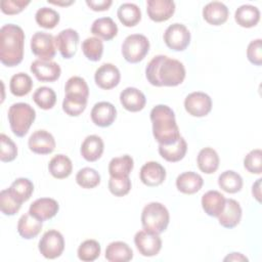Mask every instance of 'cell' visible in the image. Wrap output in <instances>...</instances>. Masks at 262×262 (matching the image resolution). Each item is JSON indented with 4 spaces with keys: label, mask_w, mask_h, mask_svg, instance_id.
Instances as JSON below:
<instances>
[{
    "label": "cell",
    "mask_w": 262,
    "mask_h": 262,
    "mask_svg": "<svg viewBox=\"0 0 262 262\" xmlns=\"http://www.w3.org/2000/svg\"><path fill=\"white\" fill-rule=\"evenodd\" d=\"M147 81L157 87L177 86L185 79V68L177 59L166 55H157L147 63L145 69Z\"/></svg>",
    "instance_id": "cell-1"
},
{
    "label": "cell",
    "mask_w": 262,
    "mask_h": 262,
    "mask_svg": "<svg viewBox=\"0 0 262 262\" xmlns=\"http://www.w3.org/2000/svg\"><path fill=\"white\" fill-rule=\"evenodd\" d=\"M25 33L13 24H6L0 29V61L6 67H15L24 58Z\"/></svg>",
    "instance_id": "cell-2"
},
{
    "label": "cell",
    "mask_w": 262,
    "mask_h": 262,
    "mask_svg": "<svg viewBox=\"0 0 262 262\" xmlns=\"http://www.w3.org/2000/svg\"><path fill=\"white\" fill-rule=\"evenodd\" d=\"M152 134L159 144L168 145L180 138L179 128L176 124L175 114L166 104H158L150 112Z\"/></svg>",
    "instance_id": "cell-3"
},
{
    "label": "cell",
    "mask_w": 262,
    "mask_h": 262,
    "mask_svg": "<svg viewBox=\"0 0 262 262\" xmlns=\"http://www.w3.org/2000/svg\"><path fill=\"white\" fill-rule=\"evenodd\" d=\"M36 119L35 110L25 102L13 103L8 110V122L12 133L24 137Z\"/></svg>",
    "instance_id": "cell-4"
},
{
    "label": "cell",
    "mask_w": 262,
    "mask_h": 262,
    "mask_svg": "<svg viewBox=\"0 0 262 262\" xmlns=\"http://www.w3.org/2000/svg\"><path fill=\"white\" fill-rule=\"evenodd\" d=\"M169 220V211L163 204L158 202L147 204L141 213V224L143 229L159 234L167 229Z\"/></svg>",
    "instance_id": "cell-5"
},
{
    "label": "cell",
    "mask_w": 262,
    "mask_h": 262,
    "mask_svg": "<svg viewBox=\"0 0 262 262\" xmlns=\"http://www.w3.org/2000/svg\"><path fill=\"white\" fill-rule=\"evenodd\" d=\"M149 50L148 39L141 34H132L125 38L122 44L123 57L130 63L141 61Z\"/></svg>",
    "instance_id": "cell-6"
},
{
    "label": "cell",
    "mask_w": 262,
    "mask_h": 262,
    "mask_svg": "<svg viewBox=\"0 0 262 262\" xmlns=\"http://www.w3.org/2000/svg\"><path fill=\"white\" fill-rule=\"evenodd\" d=\"M38 249L42 256L47 259H55L59 257L64 250V239L62 234L55 229H50L44 232L39 241Z\"/></svg>",
    "instance_id": "cell-7"
},
{
    "label": "cell",
    "mask_w": 262,
    "mask_h": 262,
    "mask_svg": "<svg viewBox=\"0 0 262 262\" xmlns=\"http://www.w3.org/2000/svg\"><path fill=\"white\" fill-rule=\"evenodd\" d=\"M164 42L174 51H183L190 43V33L184 25L172 24L164 33Z\"/></svg>",
    "instance_id": "cell-8"
},
{
    "label": "cell",
    "mask_w": 262,
    "mask_h": 262,
    "mask_svg": "<svg viewBox=\"0 0 262 262\" xmlns=\"http://www.w3.org/2000/svg\"><path fill=\"white\" fill-rule=\"evenodd\" d=\"M32 52L43 60H51L55 56V38L45 32H36L31 38Z\"/></svg>",
    "instance_id": "cell-9"
},
{
    "label": "cell",
    "mask_w": 262,
    "mask_h": 262,
    "mask_svg": "<svg viewBox=\"0 0 262 262\" xmlns=\"http://www.w3.org/2000/svg\"><path fill=\"white\" fill-rule=\"evenodd\" d=\"M134 244L138 252L145 257L156 256L162 249V239L159 233L145 229L136 232L134 236Z\"/></svg>",
    "instance_id": "cell-10"
},
{
    "label": "cell",
    "mask_w": 262,
    "mask_h": 262,
    "mask_svg": "<svg viewBox=\"0 0 262 262\" xmlns=\"http://www.w3.org/2000/svg\"><path fill=\"white\" fill-rule=\"evenodd\" d=\"M184 108L192 117H205L212 110V99L205 92H191L184 99Z\"/></svg>",
    "instance_id": "cell-11"
},
{
    "label": "cell",
    "mask_w": 262,
    "mask_h": 262,
    "mask_svg": "<svg viewBox=\"0 0 262 262\" xmlns=\"http://www.w3.org/2000/svg\"><path fill=\"white\" fill-rule=\"evenodd\" d=\"M31 72L41 82H54L61 74L59 64L52 60L36 59L31 63Z\"/></svg>",
    "instance_id": "cell-12"
},
{
    "label": "cell",
    "mask_w": 262,
    "mask_h": 262,
    "mask_svg": "<svg viewBox=\"0 0 262 262\" xmlns=\"http://www.w3.org/2000/svg\"><path fill=\"white\" fill-rule=\"evenodd\" d=\"M121 74L119 69L113 63L101 64L94 74L95 84L104 90H110L118 86L120 83Z\"/></svg>",
    "instance_id": "cell-13"
},
{
    "label": "cell",
    "mask_w": 262,
    "mask_h": 262,
    "mask_svg": "<svg viewBox=\"0 0 262 262\" xmlns=\"http://www.w3.org/2000/svg\"><path fill=\"white\" fill-rule=\"evenodd\" d=\"M79 44V34L74 29H66L55 37V46L63 58H72Z\"/></svg>",
    "instance_id": "cell-14"
},
{
    "label": "cell",
    "mask_w": 262,
    "mask_h": 262,
    "mask_svg": "<svg viewBox=\"0 0 262 262\" xmlns=\"http://www.w3.org/2000/svg\"><path fill=\"white\" fill-rule=\"evenodd\" d=\"M28 145L30 150L38 155L51 154L55 148V139L46 130H36L29 138Z\"/></svg>",
    "instance_id": "cell-15"
},
{
    "label": "cell",
    "mask_w": 262,
    "mask_h": 262,
    "mask_svg": "<svg viewBox=\"0 0 262 262\" xmlns=\"http://www.w3.org/2000/svg\"><path fill=\"white\" fill-rule=\"evenodd\" d=\"M148 17L156 21H166L175 12V3L172 0H148L146 2Z\"/></svg>",
    "instance_id": "cell-16"
},
{
    "label": "cell",
    "mask_w": 262,
    "mask_h": 262,
    "mask_svg": "<svg viewBox=\"0 0 262 262\" xmlns=\"http://www.w3.org/2000/svg\"><path fill=\"white\" fill-rule=\"evenodd\" d=\"M90 117L96 126L108 127L116 120L117 110L113 103L108 101H100L94 104Z\"/></svg>",
    "instance_id": "cell-17"
},
{
    "label": "cell",
    "mask_w": 262,
    "mask_h": 262,
    "mask_svg": "<svg viewBox=\"0 0 262 262\" xmlns=\"http://www.w3.org/2000/svg\"><path fill=\"white\" fill-rule=\"evenodd\" d=\"M59 210L58 203L50 198H41L34 201L29 209V213L42 222L53 218Z\"/></svg>",
    "instance_id": "cell-18"
},
{
    "label": "cell",
    "mask_w": 262,
    "mask_h": 262,
    "mask_svg": "<svg viewBox=\"0 0 262 262\" xmlns=\"http://www.w3.org/2000/svg\"><path fill=\"white\" fill-rule=\"evenodd\" d=\"M139 177L143 184L150 187L158 186L164 182L166 170L160 163L150 161L141 167Z\"/></svg>",
    "instance_id": "cell-19"
},
{
    "label": "cell",
    "mask_w": 262,
    "mask_h": 262,
    "mask_svg": "<svg viewBox=\"0 0 262 262\" xmlns=\"http://www.w3.org/2000/svg\"><path fill=\"white\" fill-rule=\"evenodd\" d=\"M120 101L125 110L136 113L143 110L146 103V98L139 89L135 87H127L121 92Z\"/></svg>",
    "instance_id": "cell-20"
},
{
    "label": "cell",
    "mask_w": 262,
    "mask_h": 262,
    "mask_svg": "<svg viewBox=\"0 0 262 262\" xmlns=\"http://www.w3.org/2000/svg\"><path fill=\"white\" fill-rule=\"evenodd\" d=\"M242 218V208L233 199H226L223 211L218 216L219 224L225 228L235 227Z\"/></svg>",
    "instance_id": "cell-21"
},
{
    "label": "cell",
    "mask_w": 262,
    "mask_h": 262,
    "mask_svg": "<svg viewBox=\"0 0 262 262\" xmlns=\"http://www.w3.org/2000/svg\"><path fill=\"white\" fill-rule=\"evenodd\" d=\"M229 15L227 6L219 1H213L205 5L203 8L204 19L213 26H220L224 24Z\"/></svg>",
    "instance_id": "cell-22"
},
{
    "label": "cell",
    "mask_w": 262,
    "mask_h": 262,
    "mask_svg": "<svg viewBox=\"0 0 262 262\" xmlns=\"http://www.w3.org/2000/svg\"><path fill=\"white\" fill-rule=\"evenodd\" d=\"M225 196L218 190H209L202 196V207L211 217H218L225 206Z\"/></svg>",
    "instance_id": "cell-23"
},
{
    "label": "cell",
    "mask_w": 262,
    "mask_h": 262,
    "mask_svg": "<svg viewBox=\"0 0 262 262\" xmlns=\"http://www.w3.org/2000/svg\"><path fill=\"white\" fill-rule=\"evenodd\" d=\"M203 184L204 180L202 176L192 171L183 172L176 178L177 189L185 194H193L198 192Z\"/></svg>",
    "instance_id": "cell-24"
},
{
    "label": "cell",
    "mask_w": 262,
    "mask_h": 262,
    "mask_svg": "<svg viewBox=\"0 0 262 262\" xmlns=\"http://www.w3.org/2000/svg\"><path fill=\"white\" fill-rule=\"evenodd\" d=\"M104 144L102 139L97 135H88L81 145V155L88 162L97 161L103 152Z\"/></svg>",
    "instance_id": "cell-25"
},
{
    "label": "cell",
    "mask_w": 262,
    "mask_h": 262,
    "mask_svg": "<svg viewBox=\"0 0 262 262\" xmlns=\"http://www.w3.org/2000/svg\"><path fill=\"white\" fill-rule=\"evenodd\" d=\"M42 229V221L29 212L21 215L17 222V231L23 238L31 239L36 237Z\"/></svg>",
    "instance_id": "cell-26"
},
{
    "label": "cell",
    "mask_w": 262,
    "mask_h": 262,
    "mask_svg": "<svg viewBox=\"0 0 262 262\" xmlns=\"http://www.w3.org/2000/svg\"><path fill=\"white\" fill-rule=\"evenodd\" d=\"M133 258V251L124 242H113L105 249V259L110 262H128Z\"/></svg>",
    "instance_id": "cell-27"
},
{
    "label": "cell",
    "mask_w": 262,
    "mask_h": 262,
    "mask_svg": "<svg viewBox=\"0 0 262 262\" xmlns=\"http://www.w3.org/2000/svg\"><path fill=\"white\" fill-rule=\"evenodd\" d=\"M186 150L187 143L182 136H180V138L172 144H159V154L161 155V157L164 160L172 163L179 162L180 160H182L186 154Z\"/></svg>",
    "instance_id": "cell-28"
},
{
    "label": "cell",
    "mask_w": 262,
    "mask_h": 262,
    "mask_svg": "<svg viewBox=\"0 0 262 262\" xmlns=\"http://www.w3.org/2000/svg\"><path fill=\"white\" fill-rule=\"evenodd\" d=\"M91 33L99 39L110 41L118 34V27L111 17H100L93 21Z\"/></svg>",
    "instance_id": "cell-29"
},
{
    "label": "cell",
    "mask_w": 262,
    "mask_h": 262,
    "mask_svg": "<svg viewBox=\"0 0 262 262\" xmlns=\"http://www.w3.org/2000/svg\"><path fill=\"white\" fill-rule=\"evenodd\" d=\"M234 19L243 28H253L260 20V11L256 6L244 4L235 10Z\"/></svg>",
    "instance_id": "cell-30"
},
{
    "label": "cell",
    "mask_w": 262,
    "mask_h": 262,
    "mask_svg": "<svg viewBox=\"0 0 262 262\" xmlns=\"http://www.w3.org/2000/svg\"><path fill=\"white\" fill-rule=\"evenodd\" d=\"M219 156L212 147H205L200 150L196 163L199 169L205 174H212L217 171L219 167Z\"/></svg>",
    "instance_id": "cell-31"
},
{
    "label": "cell",
    "mask_w": 262,
    "mask_h": 262,
    "mask_svg": "<svg viewBox=\"0 0 262 262\" xmlns=\"http://www.w3.org/2000/svg\"><path fill=\"white\" fill-rule=\"evenodd\" d=\"M49 173L56 179H64L69 177L73 171V164L66 155L54 156L48 164Z\"/></svg>",
    "instance_id": "cell-32"
},
{
    "label": "cell",
    "mask_w": 262,
    "mask_h": 262,
    "mask_svg": "<svg viewBox=\"0 0 262 262\" xmlns=\"http://www.w3.org/2000/svg\"><path fill=\"white\" fill-rule=\"evenodd\" d=\"M117 15L125 27H134L141 19L140 8L134 3H123L119 6Z\"/></svg>",
    "instance_id": "cell-33"
},
{
    "label": "cell",
    "mask_w": 262,
    "mask_h": 262,
    "mask_svg": "<svg viewBox=\"0 0 262 262\" xmlns=\"http://www.w3.org/2000/svg\"><path fill=\"white\" fill-rule=\"evenodd\" d=\"M133 159L128 155H124L111 160L108 164V173L111 177H128L133 170Z\"/></svg>",
    "instance_id": "cell-34"
},
{
    "label": "cell",
    "mask_w": 262,
    "mask_h": 262,
    "mask_svg": "<svg viewBox=\"0 0 262 262\" xmlns=\"http://www.w3.org/2000/svg\"><path fill=\"white\" fill-rule=\"evenodd\" d=\"M218 185L225 192L235 193L243 187V178L238 173L232 170H227L219 175Z\"/></svg>",
    "instance_id": "cell-35"
},
{
    "label": "cell",
    "mask_w": 262,
    "mask_h": 262,
    "mask_svg": "<svg viewBox=\"0 0 262 262\" xmlns=\"http://www.w3.org/2000/svg\"><path fill=\"white\" fill-rule=\"evenodd\" d=\"M33 81L31 77L26 73H17L10 79L9 89L10 92L17 97L25 96L32 90Z\"/></svg>",
    "instance_id": "cell-36"
},
{
    "label": "cell",
    "mask_w": 262,
    "mask_h": 262,
    "mask_svg": "<svg viewBox=\"0 0 262 262\" xmlns=\"http://www.w3.org/2000/svg\"><path fill=\"white\" fill-rule=\"evenodd\" d=\"M87 98L79 95L66 94L62 101L63 112L71 117L80 116L86 108Z\"/></svg>",
    "instance_id": "cell-37"
},
{
    "label": "cell",
    "mask_w": 262,
    "mask_h": 262,
    "mask_svg": "<svg viewBox=\"0 0 262 262\" xmlns=\"http://www.w3.org/2000/svg\"><path fill=\"white\" fill-rule=\"evenodd\" d=\"M9 189L12 192V194L23 204L24 202H27L31 198L34 191V184L30 179L20 177L15 179L11 183Z\"/></svg>",
    "instance_id": "cell-38"
},
{
    "label": "cell",
    "mask_w": 262,
    "mask_h": 262,
    "mask_svg": "<svg viewBox=\"0 0 262 262\" xmlns=\"http://www.w3.org/2000/svg\"><path fill=\"white\" fill-rule=\"evenodd\" d=\"M33 100L42 110H50L56 102V94L52 88L42 86L37 88L33 94Z\"/></svg>",
    "instance_id": "cell-39"
},
{
    "label": "cell",
    "mask_w": 262,
    "mask_h": 262,
    "mask_svg": "<svg viewBox=\"0 0 262 262\" xmlns=\"http://www.w3.org/2000/svg\"><path fill=\"white\" fill-rule=\"evenodd\" d=\"M100 245L95 239H86L78 248V258L84 262H92L100 255Z\"/></svg>",
    "instance_id": "cell-40"
},
{
    "label": "cell",
    "mask_w": 262,
    "mask_h": 262,
    "mask_svg": "<svg viewBox=\"0 0 262 262\" xmlns=\"http://www.w3.org/2000/svg\"><path fill=\"white\" fill-rule=\"evenodd\" d=\"M82 51L87 59L91 61H98L103 53L102 41L97 37H89L83 41Z\"/></svg>",
    "instance_id": "cell-41"
},
{
    "label": "cell",
    "mask_w": 262,
    "mask_h": 262,
    "mask_svg": "<svg viewBox=\"0 0 262 262\" xmlns=\"http://www.w3.org/2000/svg\"><path fill=\"white\" fill-rule=\"evenodd\" d=\"M35 19L38 26L44 29H53L59 23V13L49 7H41L35 14Z\"/></svg>",
    "instance_id": "cell-42"
},
{
    "label": "cell",
    "mask_w": 262,
    "mask_h": 262,
    "mask_svg": "<svg viewBox=\"0 0 262 262\" xmlns=\"http://www.w3.org/2000/svg\"><path fill=\"white\" fill-rule=\"evenodd\" d=\"M76 181L82 188H94L100 183V175L95 169L85 167L78 171Z\"/></svg>",
    "instance_id": "cell-43"
},
{
    "label": "cell",
    "mask_w": 262,
    "mask_h": 262,
    "mask_svg": "<svg viewBox=\"0 0 262 262\" xmlns=\"http://www.w3.org/2000/svg\"><path fill=\"white\" fill-rule=\"evenodd\" d=\"M21 207V203L12 194L9 188L0 192V209L4 215L12 216L16 214Z\"/></svg>",
    "instance_id": "cell-44"
},
{
    "label": "cell",
    "mask_w": 262,
    "mask_h": 262,
    "mask_svg": "<svg viewBox=\"0 0 262 262\" xmlns=\"http://www.w3.org/2000/svg\"><path fill=\"white\" fill-rule=\"evenodd\" d=\"M66 94H72V95H79L88 98L89 96V88L86 83V81L78 76L71 77L64 86Z\"/></svg>",
    "instance_id": "cell-45"
},
{
    "label": "cell",
    "mask_w": 262,
    "mask_h": 262,
    "mask_svg": "<svg viewBox=\"0 0 262 262\" xmlns=\"http://www.w3.org/2000/svg\"><path fill=\"white\" fill-rule=\"evenodd\" d=\"M0 160L4 163L13 161L17 156V147L15 143L5 134L0 135Z\"/></svg>",
    "instance_id": "cell-46"
},
{
    "label": "cell",
    "mask_w": 262,
    "mask_h": 262,
    "mask_svg": "<svg viewBox=\"0 0 262 262\" xmlns=\"http://www.w3.org/2000/svg\"><path fill=\"white\" fill-rule=\"evenodd\" d=\"M244 167L252 174L262 173V151L260 148L251 150L244 159Z\"/></svg>",
    "instance_id": "cell-47"
},
{
    "label": "cell",
    "mask_w": 262,
    "mask_h": 262,
    "mask_svg": "<svg viewBox=\"0 0 262 262\" xmlns=\"http://www.w3.org/2000/svg\"><path fill=\"white\" fill-rule=\"evenodd\" d=\"M108 189L116 196H124L131 189V180L128 177H110Z\"/></svg>",
    "instance_id": "cell-48"
},
{
    "label": "cell",
    "mask_w": 262,
    "mask_h": 262,
    "mask_svg": "<svg viewBox=\"0 0 262 262\" xmlns=\"http://www.w3.org/2000/svg\"><path fill=\"white\" fill-rule=\"evenodd\" d=\"M30 4L29 0H2L1 11L7 15H14L21 12Z\"/></svg>",
    "instance_id": "cell-49"
},
{
    "label": "cell",
    "mask_w": 262,
    "mask_h": 262,
    "mask_svg": "<svg viewBox=\"0 0 262 262\" xmlns=\"http://www.w3.org/2000/svg\"><path fill=\"white\" fill-rule=\"evenodd\" d=\"M247 57L255 66L262 64V40L256 39L249 43L247 48Z\"/></svg>",
    "instance_id": "cell-50"
},
{
    "label": "cell",
    "mask_w": 262,
    "mask_h": 262,
    "mask_svg": "<svg viewBox=\"0 0 262 262\" xmlns=\"http://www.w3.org/2000/svg\"><path fill=\"white\" fill-rule=\"evenodd\" d=\"M112 0H86L87 6L94 11H104L112 5Z\"/></svg>",
    "instance_id": "cell-51"
},
{
    "label": "cell",
    "mask_w": 262,
    "mask_h": 262,
    "mask_svg": "<svg viewBox=\"0 0 262 262\" xmlns=\"http://www.w3.org/2000/svg\"><path fill=\"white\" fill-rule=\"evenodd\" d=\"M261 178L257 179V181L253 184V187H252V193H253V196L260 203L261 202Z\"/></svg>",
    "instance_id": "cell-52"
},
{
    "label": "cell",
    "mask_w": 262,
    "mask_h": 262,
    "mask_svg": "<svg viewBox=\"0 0 262 262\" xmlns=\"http://www.w3.org/2000/svg\"><path fill=\"white\" fill-rule=\"evenodd\" d=\"M224 261H248V258L241 253H230L224 258Z\"/></svg>",
    "instance_id": "cell-53"
},
{
    "label": "cell",
    "mask_w": 262,
    "mask_h": 262,
    "mask_svg": "<svg viewBox=\"0 0 262 262\" xmlns=\"http://www.w3.org/2000/svg\"><path fill=\"white\" fill-rule=\"evenodd\" d=\"M75 1H69V2H54V1H49L48 0V3H51V4H54V5H62V6H67V5H71L73 4Z\"/></svg>",
    "instance_id": "cell-54"
}]
</instances>
